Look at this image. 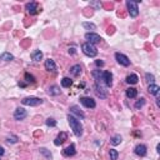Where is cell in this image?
I'll return each mask as SVG.
<instances>
[{"mask_svg":"<svg viewBox=\"0 0 160 160\" xmlns=\"http://www.w3.org/2000/svg\"><path fill=\"white\" fill-rule=\"evenodd\" d=\"M68 121H69V125L71 128V130L73 133L75 134L76 138H80L81 135H83V125L80 124V121L78 120L75 116H73V115H68Z\"/></svg>","mask_w":160,"mask_h":160,"instance_id":"obj_1","label":"cell"},{"mask_svg":"<svg viewBox=\"0 0 160 160\" xmlns=\"http://www.w3.org/2000/svg\"><path fill=\"white\" fill-rule=\"evenodd\" d=\"M81 50H83V53L85 54V55H88L90 58H94V56L98 55V49L95 48V45H93V44H90L88 42L81 45Z\"/></svg>","mask_w":160,"mask_h":160,"instance_id":"obj_2","label":"cell"},{"mask_svg":"<svg viewBox=\"0 0 160 160\" xmlns=\"http://www.w3.org/2000/svg\"><path fill=\"white\" fill-rule=\"evenodd\" d=\"M23 105H28V106H39L43 104V99L40 98H35V96H29L21 100Z\"/></svg>","mask_w":160,"mask_h":160,"instance_id":"obj_3","label":"cell"},{"mask_svg":"<svg viewBox=\"0 0 160 160\" xmlns=\"http://www.w3.org/2000/svg\"><path fill=\"white\" fill-rule=\"evenodd\" d=\"M127 8H128V11H129V14H130L131 18H137L138 14H139L138 3L137 1H130V0H128V1H127Z\"/></svg>","mask_w":160,"mask_h":160,"instance_id":"obj_4","label":"cell"},{"mask_svg":"<svg viewBox=\"0 0 160 160\" xmlns=\"http://www.w3.org/2000/svg\"><path fill=\"white\" fill-rule=\"evenodd\" d=\"M85 39L88 40V43L93 44V45H95V44H100L101 42H103L101 36L98 35V34H95V33H86L85 34Z\"/></svg>","mask_w":160,"mask_h":160,"instance_id":"obj_5","label":"cell"},{"mask_svg":"<svg viewBox=\"0 0 160 160\" xmlns=\"http://www.w3.org/2000/svg\"><path fill=\"white\" fill-rule=\"evenodd\" d=\"M80 103L84 105L85 108H89V109H94L96 106V103L93 98H89V96H81L80 98Z\"/></svg>","mask_w":160,"mask_h":160,"instance_id":"obj_6","label":"cell"},{"mask_svg":"<svg viewBox=\"0 0 160 160\" xmlns=\"http://www.w3.org/2000/svg\"><path fill=\"white\" fill-rule=\"evenodd\" d=\"M115 59H116V61L120 65L123 66H129L130 65V60H129V58L127 55H124V54L121 53H116L115 54Z\"/></svg>","mask_w":160,"mask_h":160,"instance_id":"obj_7","label":"cell"},{"mask_svg":"<svg viewBox=\"0 0 160 160\" xmlns=\"http://www.w3.org/2000/svg\"><path fill=\"white\" fill-rule=\"evenodd\" d=\"M25 9H26V11H28L30 15H36L40 11L38 3H28V4L25 5Z\"/></svg>","mask_w":160,"mask_h":160,"instance_id":"obj_8","label":"cell"},{"mask_svg":"<svg viewBox=\"0 0 160 160\" xmlns=\"http://www.w3.org/2000/svg\"><path fill=\"white\" fill-rule=\"evenodd\" d=\"M95 94H96L98 98H100V99H106L108 98V91L99 84H95Z\"/></svg>","mask_w":160,"mask_h":160,"instance_id":"obj_9","label":"cell"},{"mask_svg":"<svg viewBox=\"0 0 160 160\" xmlns=\"http://www.w3.org/2000/svg\"><path fill=\"white\" fill-rule=\"evenodd\" d=\"M26 116H28V113L24 108H18L14 113V119L15 120H24Z\"/></svg>","mask_w":160,"mask_h":160,"instance_id":"obj_10","label":"cell"},{"mask_svg":"<svg viewBox=\"0 0 160 160\" xmlns=\"http://www.w3.org/2000/svg\"><path fill=\"white\" fill-rule=\"evenodd\" d=\"M103 80H104L105 85L108 88H110L113 85V74L110 71H103Z\"/></svg>","mask_w":160,"mask_h":160,"instance_id":"obj_11","label":"cell"},{"mask_svg":"<svg viewBox=\"0 0 160 160\" xmlns=\"http://www.w3.org/2000/svg\"><path fill=\"white\" fill-rule=\"evenodd\" d=\"M44 65H45V69L48 71H52V73H55L56 71V64H55V61H54L53 59H46Z\"/></svg>","mask_w":160,"mask_h":160,"instance_id":"obj_12","label":"cell"},{"mask_svg":"<svg viewBox=\"0 0 160 160\" xmlns=\"http://www.w3.org/2000/svg\"><path fill=\"white\" fill-rule=\"evenodd\" d=\"M68 139V134L65 131H61V133H59V135L56 137V139L54 140V144H55L56 146H59V145H61L64 141H65Z\"/></svg>","mask_w":160,"mask_h":160,"instance_id":"obj_13","label":"cell"},{"mask_svg":"<svg viewBox=\"0 0 160 160\" xmlns=\"http://www.w3.org/2000/svg\"><path fill=\"white\" fill-rule=\"evenodd\" d=\"M63 154L64 156H74L76 154V150H75V145L74 144H70L68 148H65L63 150Z\"/></svg>","mask_w":160,"mask_h":160,"instance_id":"obj_14","label":"cell"},{"mask_svg":"<svg viewBox=\"0 0 160 160\" xmlns=\"http://www.w3.org/2000/svg\"><path fill=\"white\" fill-rule=\"evenodd\" d=\"M134 153L138 156H145L146 155V146L144 144L137 145V146H135V149H134Z\"/></svg>","mask_w":160,"mask_h":160,"instance_id":"obj_15","label":"cell"},{"mask_svg":"<svg viewBox=\"0 0 160 160\" xmlns=\"http://www.w3.org/2000/svg\"><path fill=\"white\" fill-rule=\"evenodd\" d=\"M69 110H70V113L75 114L78 118H80V119H84V118H85V114L80 110V108H79V106H76V105H73V106H70Z\"/></svg>","mask_w":160,"mask_h":160,"instance_id":"obj_16","label":"cell"},{"mask_svg":"<svg viewBox=\"0 0 160 160\" xmlns=\"http://www.w3.org/2000/svg\"><path fill=\"white\" fill-rule=\"evenodd\" d=\"M148 91L158 98L159 94H160V88H159V85H156V84H150L149 85V88H148Z\"/></svg>","mask_w":160,"mask_h":160,"instance_id":"obj_17","label":"cell"},{"mask_svg":"<svg viewBox=\"0 0 160 160\" xmlns=\"http://www.w3.org/2000/svg\"><path fill=\"white\" fill-rule=\"evenodd\" d=\"M70 73L73 76H79L81 73H83V69H81V66L79 64H76V65H73L70 68Z\"/></svg>","mask_w":160,"mask_h":160,"instance_id":"obj_18","label":"cell"},{"mask_svg":"<svg viewBox=\"0 0 160 160\" xmlns=\"http://www.w3.org/2000/svg\"><path fill=\"white\" fill-rule=\"evenodd\" d=\"M93 76H94V79H95V81H96V84H99L101 80H103V71L101 70H99V69H96V70H94L93 73Z\"/></svg>","mask_w":160,"mask_h":160,"instance_id":"obj_19","label":"cell"},{"mask_svg":"<svg viewBox=\"0 0 160 160\" xmlns=\"http://www.w3.org/2000/svg\"><path fill=\"white\" fill-rule=\"evenodd\" d=\"M137 95H138V90L135 88H128L127 89V96L129 99H134V98H137Z\"/></svg>","mask_w":160,"mask_h":160,"instance_id":"obj_20","label":"cell"},{"mask_svg":"<svg viewBox=\"0 0 160 160\" xmlns=\"http://www.w3.org/2000/svg\"><path fill=\"white\" fill-rule=\"evenodd\" d=\"M138 80H139V78H138V75H135V74H130V75H128L127 79H125V81H127L128 84H133V85L137 84Z\"/></svg>","mask_w":160,"mask_h":160,"instance_id":"obj_21","label":"cell"},{"mask_svg":"<svg viewBox=\"0 0 160 160\" xmlns=\"http://www.w3.org/2000/svg\"><path fill=\"white\" fill-rule=\"evenodd\" d=\"M48 91H49L50 95H54V96H55V95H59V94L61 93V91H60V88L58 86V85H52V86L48 89Z\"/></svg>","mask_w":160,"mask_h":160,"instance_id":"obj_22","label":"cell"},{"mask_svg":"<svg viewBox=\"0 0 160 160\" xmlns=\"http://www.w3.org/2000/svg\"><path fill=\"white\" fill-rule=\"evenodd\" d=\"M31 59L34 61H40L43 59V53L40 50H35V52L31 53Z\"/></svg>","mask_w":160,"mask_h":160,"instance_id":"obj_23","label":"cell"},{"mask_svg":"<svg viewBox=\"0 0 160 160\" xmlns=\"http://www.w3.org/2000/svg\"><path fill=\"white\" fill-rule=\"evenodd\" d=\"M0 59L4 60V61H10V60L14 59V55H13V54H10V53H8V52H5V53H3L1 55H0Z\"/></svg>","mask_w":160,"mask_h":160,"instance_id":"obj_24","label":"cell"},{"mask_svg":"<svg viewBox=\"0 0 160 160\" xmlns=\"http://www.w3.org/2000/svg\"><path fill=\"white\" fill-rule=\"evenodd\" d=\"M71 84H73V81H71L70 78H63L61 79V86L63 88H70Z\"/></svg>","mask_w":160,"mask_h":160,"instance_id":"obj_25","label":"cell"},{"mask_svg":"<svg viewBox=\"0 0 160 160\" xmlns=\"http://www.w3.org/2000/svg\"><path fill=\"white\" fill-rule=\"evenodd\" d=\"M110 143H111V145H119L121 143V137L120 135H114L113 138L110 139Z\"/></svg>","mask_w":160,"mask_h":160,"instance_id":"obj_26","label":"cell"},{"mask_svg":"<svg viewBox=\"0 0 160 160\" xmlns=\"http://www.w3.org/2000/svg\"><path fill=\"white\" fill-rule=\"evenodd\" d=\"M39 150H40V153H42V154H43L44 156H45L46 159L52 160V158H53V155H52V153H50L49 150H48V149H45V148H40Z\"/></svg>","mask_w":160,"mask_h":160,"instance_id":"obj_27","label":"cell"},{"mask_svg":"<svg viewBox=\"0 0 160 160\" xmlns=\"http://www.w3.org/2000/svg\"><path fill=\"white\" fill-rule=\"evenodd\" d=\"M109 154H110V160H118L119 153L115 150V149H110V150H109Z\"/></svg>","mask_w":160,"mask_h":160,"instance_id":"obj_28","label":"cell"},{"mask_svg":"<svg viewBox=\"0 0 160 160\" xmlns=\"http://www.w3.org/2000/svg\"><path fill=\"white\" fill-rule=\"evenodd\" d=\"M83 26L85 29H88V30H95V24H93V23H86V21H84L83 23Z\"/></svg>","mask_w":160,"mask_h":160,"instance_id":"obj_29","label":"cell"},{"mask_svg":"<svg viewBox=\"0 0 160 160\" xmlns=\"http://www.w3.org/2000/svg\"><path fill=\"white\" fill-rule=\"evenodd\" d=\"M45 124L48 125V127L54 128V127H56V120H54L53 118H48V119H46V121H45Z\"/></svg>","mask_w":160,"mask_h":160,"instance_id":"obj_30","label":"cell"},{"mask_svg":"<svg viewBox=\"0 0 160 160\" xmlns=\"http://www.w3.org/2000/svg\"><path fill=\"white\" fill-rule=\"evenodd\" d=\"M25 80H26V83H31V84L35 83V78L29 73H25Z\"/></svg>","mask_w":160,"mask_h":160,"instance_id":"obj_31","label":"cell"},{"mask_svg":"<svg viewBox=\"0 0 160 160\" xmlns=\"http://www.w3.org/2000/svg\"><path fill=\"white\" fill-rule=\"evenodd\" d=\"M144 104H145V99L144 98H140L137 103H135V109H140V108H143L144 106Z\"/></svg>","mask_w":160,"mask_h":160,"instance_id":"obj_32","label":"cell"},{"mask_svg":"<svg viewBox=\"0 0 160 160\" xmlns=\"http://www.w3.org/2000/svg\"><path fill=\"white\" fill-rule=\"evenodd\" d=\"M18 137L16 135H10V137H8L6 138V141L8 143H11V144H15V143H18Z\"/></svg>","mask_w":160,"mask_h":160,"instance_id":"obj_33","label":"cell"},{"mask_svg":"<svg viewBox=\"0 0 160 160\" xmlns=\"http://www.w3.org/2000/svg\"><path fill=\"white\" fill-rule=\"evenodd\" d=\"M145 79H146V81H148V83H150V84H154V80H155V78H154V75H153V74H149V73H146V74H145Z\"/></svg>","mask_w":160,"mask_h":160,"instance_id":"obj_34","label":"cell"},{"mask_svg":"<svg viewBox=\"0 0 160 160\" xmlns=\"http://www.w3.org/2000/svg\"><path fill=\"white\" fill-rule=\"evenodd\" d=\"M95 64H96V66H104V61L103 60H96L95 61Z\"/></svg>","mask_w":160,"mask_h":160,"instance_id":"obj_35","label":"cell"},{"mask_svg":"<svg viewBox=\"0 0 160 160\" xmlns=\"http://www.w3.org/2000/svg\"><path fill=\"white\" fill-rule=\"evenodd\" d=\"M69 53H70V54H75V48H70V49H69Z\"/></svg>","mask_w":160,"mask_h":160,"instance_id":"obj_36","label":"cell"},{"mask_svg":"<svg viewBox=\"0 0 160 160\" xmlns=\"http://www.w3.org/2000/svg\"><path fill=\"white\" fill-rule=\"evenodd\" d=\"M4 154H5L4 149H3V146H0V156H1V155H4Z\"/></svg>","mask_w":160,"mask_h":160,"instance_id":"obj_37","label":"cell"}]
</instances>
